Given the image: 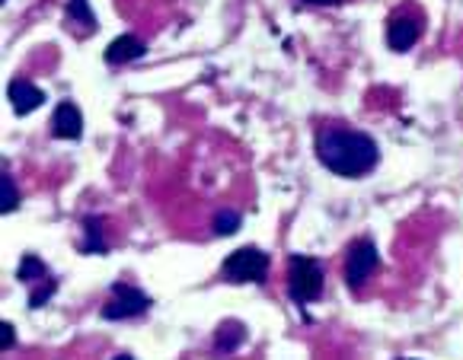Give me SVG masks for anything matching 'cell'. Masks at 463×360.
Listing matches in <instances>:
<instances>
[{
    "instance_id": "obj_1",
    "label": "cell",
    "mask_w": 463,
    "mask_h": 360,
    "mask_svg": "<svg viewBox=\"0 0 463 360\" xmlns=\"http://www.w3.org/2000/svg\"><path fill=\"white\" fill-rule=\"evenodd\" d=\"M317 157L335 176L358 179L374 170L381 150H377L374 137L364 131H354L348 125H323L317 131Z\"/></svg>"
},
{
    "instance_id": "obj_2",
    "label": "cell",
    "mask_w": 463,
    "mask_h": 360,
    "mask_svg": "<svg viewBox=\"0 0 463 360\" xmlns=\"http://www.w3.org/2000/svg\"><path fill=\"white\" fill-rule=\"evenodd\" d=\"M288 293L294 303H314L323 297V268L310 255H291L288 265Z\"/></svg>"
},
{
    "instance_id": "obj_3",
    "label": "cell",
    "mask_w": 463,
    "mask_h": 360,
    "mask_svg": "<svg viewBox=\"0 0 463 360\" xmlns=\"http://www.w3.org/2000/svg\"><path fill=\"white\" fill-rule=\"evenodd\" d=\"M269 272V255L256 245H246L227 255L224 262V278H231L233 284H262Z\"/></svg>"
},
{
    "instance_id": "obj_4",
    "label": "cell",
    "mask_w": 463,
    "mask_h": 360,
    "mask_svg": "<svg viewBox=\"0 0 463 360\" xmlns=\"http://www.w3.org/2000/svg\"><path fill=\"white\" fill-rule=\"evenodd\" d=\"M147 306L150 297L144 291H137L131 284H116L106 306H102V319H131V316L147 313Z\"/></svg>"
},
{
    "instance_id": "obj_5",
    "label": "cell",
    "mask_w": 463,
    "mask_h": 360,
    "mask_svg": "<svg viewBox=\"0 0 463 360\" xmlns=\"http://www.w3.org/2000/svg\"><path fill=\"white\" fill-rule=\"evenodd\" d=\"M377 272V249L371 239H354L345 255V281L348 287H362Z\"/></svg>"
},
{
    "instance_id": "obj_6",
    "label": "cell",
    "mask_w": 463,
    "mask_h": 360,
    "mask_svg": "<svg viewBox=\"0 0 463 360\" xmlns=\"http://www.w3.org/2000/svg\"><path fill=\"white\" fill-rule=\"evenodd\" d=\"M83 131V115L74 102H61L55 109V118H52V134L64 137V141H77Z\"/></svg>"
},
{
    "instance_id": "obj_7",
    "label": "cell",
    "mask_w": 463,
    "mask_h": 360,
    "mask_svg": "<svg viewBox=\"0 0 463 360\" xmlns=\"http://www.w3.org/2000/svg\"><path fill=\"white\" fill-rule=\"evenodd\" d=\"M7 96H10V102H14L16 115H29V112L39 109L42 102H45V93H42L39 87H33V83H26V80H14V83H10Z\"/></svg>"
},
{
    "instance_id": "obj_8",
    "label": "cell",
    "mask_w": 463,
    "mask_h": 360,
    "mask_svg": "<svg viewBox=\"0 0 463 360\" xmlns=\"http://www.w3.org/2000/svg\"><path fill=\"white\" fill-rule=\"evenodd\" d=\"M419 39V23L409 20V16H400V20L390 23L387 29V45L393 48V51H409V48L416 45Z\"/></svg>"
},
{
    "instance_id": "obj_9",
    "label": "cell",
    "mask_w": 463,
    "mask_h": 360,
    "mask_svg": "<svg viewBox=\"0 0 463 360\" xmlns=\"http://www.w3.org/2000/svg\"><path fill=\"white\" fill-rule=\"evenodd\" d=\"M141 55H144V42L137 39V35H118V39H112L109 48H106V61L109 64H128Z\"/></svg>"
},
{
    "instance_id": "obj_10",
    "label": "cell",
    "mask_w": 463,
    "mask_h": 360,
    "mask_svg": "<svg viewBox=\"0 0 463 360\" xmlns=\"http://www.w3.org/2000/svg\"><path fill=\"white\" fill-rule=\"evenodd\" d=\"M246 338V328L240 326V322H224L221 326V332L214 335V347L218 351H233V347H240Z\"/></svg>"
},
{
    "instance_id": "obj_11",
    "label": "cell",
    "mask_w": 463,
    "mask_h": 360,
    "mask_svg": "<svg viewBox=\"0 0 463 360\" xmlns=\"http://www.w3.org/2000/svg\"><path fill=\"white\" fill-rule=\"evenodd\" d=\"M83 252H106V239H102V217L83 220Z\"/></svg>"
},
{
    "instance_id": "obj_12",
    "label": "cell",
    "mask_w": 463,
    "mask_h": 360,
    "mask_svg": "<svg viewBox=\"0 0 463 360\" xmlns=\"http://www.w3.org/2000/svg\"><path fill=\"white\" fill-rule=\"evenodd\" d=\"M16 204H20V191H16V182L10 179V172H4L0 176V211H16Z\"/></svg>"
},
{
    "instance_id": "obj_13",
    "label": "cell",
    "mask_w": 463,
    "mask_h": 360,
    "mask_svg": "<svg viewBox=\"0 0 463 360\" xmlns=\"http://www.w3.org/2000/svg\"><path fill=\"white\" fill-rule=\"evenodd\" d=\"M240 224H243V220H240L237 211H221L218 217H214V230H218L221 236H231L233 230H240Z\"/></svg>"
},
{
    "instance_id": "obj_14",
    "label": "cell",
    "mask_w": 463,
    "mask_h": 360,
    "mask_svg": "<svg viewBox=\"0 0 463 360\" xmlns=\"http://www.w3.org/2000/svg\"><path fill=\"white\" fill-rule=\"evenodd\" d=\"M42 274H45V265H42L35 255H26V259H23V265H20V272H16V278H20V281H35V278H42Z\"/></svg>"
},
{
    "instance_id": "obj_15",
    "label": "cell",
    "mask_w": 463,
    "mask_h": 360,
    "mask_svg": "<svg viewBox=\"0 0 463 360\" xmlns=\"http://www.w3.org/2000/svg\"><path fill=\"white\" fill-rule=\"evenodd\" d=\"M71 16L74 20H80V23H87L90 29H96V16H93V10H90V4L87 0H71Z\"/></svg>"
},
{
    "instance_id": "obj_16",
    "label": "cell",
    "mask_w": 463,
    "mask_h": 360,
    "mask_svg": "<svg viewBox=\"0 0 463 360\" xmlns=\"http://www.w3.org/2000/svg\"><path fill=\"white\" fill-rule=\"evenodd\" d=\"M52 291H55V284H52V281H48V284L42 287L39 293H33V297H29V306H42V303H45L48 297H52Z\"/></svg>"
},
{
    "instance_id": "obj_17",
    "label": "cell",
    "mask_w": 463,
    "mask_h": 360,
    "mask_svg": "<svg viewBox=\"0 0 463 360\" xmlns=\"http://www.w3.org/2000/svg\"><path fill=\"white\" fill-rule=\"evenodd\" d=\"M0 332H4V338H0V347H4V351H7L10 345H14L16 341V335H14V326H10V322H4V326H0Z\"/></svg>"
},
{
    "instance_id": "obj_18",
    "label": "cell",
    "mask_w": 463,
    "mask_h": 360,
    "mask_svg": "<svg viewBox=\"0 0 463 360\" xmlns=\"http://www.w3.org/2000/svg\"><path fill=\"white\" fill-rule=\"evenodd\" d=\"M304 4H317V7H335V4H345V0H304Z\"/></svg>"
}]
</instances>
